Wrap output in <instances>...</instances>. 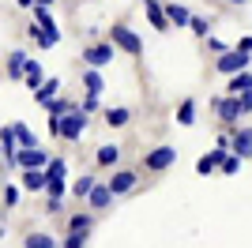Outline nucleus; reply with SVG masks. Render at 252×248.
<instances>
[{
	"label": "nucleus",
	"instance_id": "nucleus-1",
	"mask_svg": "<svg viewBox=\"0 0 252 248\" xmlns=\"http://www.w3.org/2000/svg\"><path fill=\"white\" fill-rule=\"evenodd\" d=\"M215 113H219V121L226 124V132L230 128H237V121H245L249 117V109H252V98L245 94V98H230V94H222V98H215Z\"/></svg>",
	"mask_w": 252,
	"mask_h": 248
},
{
	"label": "nucleus",
	"instance_id": "nucleus-2",
	"mask_svg": "<svg viewBox=\"0 0 252 248\" xmlns=\"http://www.w3.org/2000/svg\"><path fill=\"white\" fill-rule=\"evenodd\" d=\"M83 132H87V117L79 113V109L64 113L61 121H49V135H53V139H68V143H75V139H83Z\"/></svg>",
	"mask_w": 252,
	"mask_h": 248
},
{
	"label": "nucleus",
	"instance_id": "nucleus-3",
	"mask_svg": "<svg viewBox=\"0 0 252 248\" xmlns=\"http://www.w3.org/2000/svg\"><path fill=\"white\" fill-rule=\"evenodd\" d=\"M109 45H113V53L121 49V53H128V57H139V53H143V38H139L132 27H125V23L109 31Z\"/></svg>",
	"mask_w": 252,
	"mask_h": 248
},
{
	"label": "nucleus",
	"instance_id": "nucleus-4",
	"mask_svg": "<svg viewBox=\"0 0 252 248\" xmlns=\"http://www.w3.org/2000/svg\"><path fill=\"white\" fill-rule=\"evenodd\" d=\"M83 64L91 72H102L105 64H113V45H109V41H87L83 45Z\"/></svg>",
	"mask_w": 252,
	"mask_h": 248
},
{
	"label": "nucleus",
	"instance_id": "nucleus-5",
	"mask_svg": "<svg viewBox=\"0 0 252 248\" xmlns=\"http://www.w3.org/2000/svg\"><path fill=\"white\" fill-rule=\"evenodd\" d=\"M173 162H177V151H173L169 143H162V147H155V151H147V155H143L147 173H166Z\"/></svg>",
	"mask_w": 252,
	"mask_h": 248
},
{
	"label": "nucleus",
	"instance_id": "nucleus-6",
	"mask_svg": "<svg viewBox=\"0 0 252 248\" xmlns=\"http://www.w3.org/2000/svg\"><path fill=\"white\" fill-rule=\"evenodd\" d=\"M226 135H230V147H226V151H230L237 162H245V158L252 155V132H249V124H237V128H230Z\"/></svg>",
	"mask_w": 252,
	"mask_h": 248
},
{
	"label": "nucleus",
	"instance_id": "nucleus-7",
	"mask_svg": "<svg viewBox=\"0 0 252 248\" xmlns=\"http://www.w3.org/2000/svg\"><path fill=\"white\" fill-rule=\"evenodd\" d=\"M139 185V173L136 169H113V177H109V181H105V188H109V196H128V192H132V188Z\"/></svg>",
	"mask_w": 252,
	"mask_h": 248
},
{
	"label": "nucleus",
	"instance_id": "nucleus-8",
	"mask_svg": "<svg viewBox=\"0 0 252 248\" xmlns=\"http://www.w3.org/2000/svg\"><path fill=\"white\" fill-rule=\"evenodd\" d=\"M49 158L53 155H45L42 147H31V151H19V155H15V169H23V173H27V169H45Z\"/></svg>",
	"mask_w": 252,
	"mask_h": 248
},
{
	"label": "nucleus",
	"instance_id": "nucleus-9",
	"mask_svg": "<svg viewBox=\"0 0 252 248\" xmlns=\"http://www.w3.org/2000/svg\"><path fill=\"white\" fill-rule=\"evenodd\" d=\"M215 68H219L222 75H237V72H249V57H245V53H222L219 57V64H215Z\"/></svg>",
	"mask_w": 252,
	"mask_h": 248
},
{
	"label": "nucleus",
	"instance_id": "nucleus-10",
	"mask_svg": "<svg viewBox=\"0 0 252 248\" xmlns=\"http://www.w3.org/2000/svg\"><path fill=\"white\" fill-rule=\"evenodd\" d=\"M162 15H166V27H189L192 11L185 4H162Z\"/></svg>",
	"mask_w": 252,
	"mask_h": 248
},
{
	"label": "nucleus",
	"instance_id": "nucleus-11",
	"mask_svg": "<svg viewBox=\"0 0 252 248\" xmlns=\"http://www.w3.org/2000/svg\"><path fill=\"white\" fill-rule=\"evenodd\" d=\"M109 203H113V196H109V188H105V185H94L91 192H87V207H91L94 215H102Z\"/></svg>",
	"mask_w": 252,
	"mask_h": 248
},
{
	"label": "nucleus",
	"instance_id": "nucleus-12",
	"mask_svg": "<svg viewBox=\"0 0 252 248\" xmlns=\"http://www.w3.org/2000/svg\"><path fill=\"white\" fill-rule=\"evenodd\" d=\"M11 139H15V147H19V151H31V147H38V135H34L23 121L11 124Z\"/></svg>",
	"mask_w": 252,
	"mask_h": 248
},
{
	"label": "nucleus",
	"instance_id": "nucleus-13",
	"mask_svg": "<svg viewBox=\"0 0 252 248\" xmlns=\"http://www.w3.org/2000/svg\"><path fill=\"white\" fill-rule=\"evenodd\" d=\"M102 121L109 124V128H125V124L132 121V109H128V105H109V109H102Z\"/></svg>",
	"mask_w": 252,
	"mask_h": 248
},
{
	"label": "nucleus",
	"instance_id": "nucleus-14",
	"mask_svg": "<svg viewBox=\"0 0 252 248\" xmlns=\"http://www.w3.org/2000/svg\"><path fill=\"white\" fill-rule=\"evenodd\" d=\"M226 155H230V151H222V147L207 151V155H203L200 162H196V173H203V177H207V173H215V169L222 165V158H226Z\"/></svg>",
	"mask_w": 252,
	"mask_h": 248
},
{
	"label": "nucleus",
	"instance_id": "nucleus-15",
	"mask_svg": "<svg viewBox=\"0 0 252 248\" xmlns=\"http://www.w3.org/2000/svg\"><path fill=\"white\" fill-rule=\"evenodd\" d=\"M23 83H27L31 91H38V87H42V83H45L42 61H31V57H27V68H23Z\"/></svg>",
	"mask_w": 252,
	"mask_h": 248
},
{
	"label": "nucleus",
	"instance_id": "nucleus-16",
	"mask_svg": "<svg viewBox=\"0 0 252 248\" xmlns=\"http://www.w3.org/2000/svg\"><path fill=\"white\" fill-rule=\"evenodd\" d=\"M31 11H34V27H42V34L61 38V27H57V19H53V11H45V8H31Z\"/></svg>",
	"mask_w": 252,
	"mask_h": 248
},
{
	"label": "nucleus",
	"instance_id": "nucleus-17",
	"mask_svg": "<svg viewBox=\"0 0 252 248\" xmlns=\"http://www.w3.org/2000/svg\"><path fill=\"white\" fill-rule=\"evenodd\" d=\"M121 155H125V151H121L117 143H102V147H98V155H94V162L105 165V169H113V165L121 162Z\"/></svg>",
	"mask_w": 252,
	"mask_h": 248
},
{
	"label": "nucleus",
	"instance_id": "nucleus-18",
	"mask_svg": "<svg viewBox=\"0 0 252 248\" xmlns=\"http://www.w3.org/2000/svg\"><path fill=\"white\" fill-rule=\"evenodd\" d=\"M230 98H245V94H252V75L249 72H237V75H230Z\"/></svg>",
	"mask_w": 252,
	"mask_h": 248
},
{
	"label": "nucleus",
	"instance_id": "nucleus-19",
	"mask_svg": "<svg viewBox=\"0 0 252 248\" xmlns=\"http://www.w3.org/2000/svg\"><path fill=\"white\" fill-rule=\"evenodd\" d=\"M57 94H61V79H57V75H49V79H45L42 87L34 91V102H38V105H45V102H53Z\"/></svg>",
	"mask_w": 252,
	"mask_h": 248
},
{
	"label": "nucleus",
	"instance_id": "nucleus-20",
	"mask_svg": "<svg viewBox=\"0 0 252 248\" xmlns=\"http://www.w3.org/2000/svg\"><path fill=\"white\" fill-rule=\"evenodd\" d=\"M23 68H27V53H23V49H11L4 75H8V79H23Z\"/></svg>",
	"mask_w": 252,
	"mask_h": 248
},
{
	"label": "nucleus",
	"instance_id": "nucleus-21",
	"mask_svg": "<svg viewBox=\"0 0 252 248\" xmlns=\"http://www.w3.org/2000/svg\"><path fill=\"white\" fill-rule=\"evenodd\" d=\"M143 8H147V19L155 31H169L166 27V15H162V0H143Z\"/></svg>",
	"mask_w": 252,
	"mask_h": 248
},
{
	"label": "nucleus",
	"instance_id": "nucleus-22",
	"mask_svg": "<svg viewBox=\"0 0 252 248\" xmlns=\"http://www.w3.org/2000/svg\"><path fill=\"white\" fill-rule=\"evenodd\" d=\"M91 229H94V215H72L68 218V233H87L91 237Z\"/></svg>",
	"mask_w": 252,
	"mask_h": 248
},
{
	"label": "nucleus",
	"instance_id": "nucleus-23",
	"mask_svg": "<svg viewBox=\"0 0 252 248\" xmlns=\"http://www.w3.org/2000/svg\"><path fill=\"white\" fill-rule=\"evenodd\" d=\"M196 109H200V105H196V98H185V102H181V109H177V124H181V128L196 124Z\"/></svg>",
	"mask_w": 252,
	"mask_h": 248
},
{
	"label": "nucleus",
	"instance_id": "nucleus-24",
	"mask_svg": "<svg viewBox=\"0 0 252 248\" xmlns=\"http://www.w3.org/2000/svg\"><path fill=\"white\" fill-rule=\"evenodd\" d=\"M19 188H27V192H45V173L42 169H27Z\"/></svg>",
	"mask_w": 252,
	"mask_h": 248
},
{
	"label": "nucleus",
	"instance_id": "nucleus-25",
	"mask_svg": "<svg viewBox=\"0 0 252 248\" xmlns=\"http://www.w3.org/2000/svg\"><path fill=\"white\" fill-rule=\"evenodd\" d=\"M83 87H87V94H91V98H98V94L105 91L102 72H91V68H87V72H83Z\"/></svg>",
	"mask_w": 252,
	"mask_h": 248
},
{
	"label": "nucleus",
	"instance_id": "nucleus-26",
	"mask_svg": "<svg viewBox=\"0 0 252 248\" xmlns=\"http://www.w3.org/2000/svg\"><path fill=\"white\" fill-rule=\"evenodd\" d=\"M75 105L68 102V98H53V102H45V113H49V121H61L64 113H72Z\"/></svg>",
	"mask_w": 252,
	"mask_h": 248
},
{
	"label": "nucleus",
	"instance_id": "nucleus-27",
	"mask_svg": "<svg viewBox=\"0 0 252 248\" xmlns=\"http://www.w3.org/2000/svg\"><path fill=\"white\" fill-rule=\"evenodd\" d=\"M98 181L91 173H83V177H75L72 185H68V192H72V196H79V199H87V192H91V188H94Z\"/></svg>",
	"mask_w": 252,
	"mask_h": 248
},
{
	"label": "nucleus",
	"instance_id": "nucleus-28",
	"mask_svg": "<svg viewBox=\"0 0 252 248\" xmlns=\"http://www.w3.org/2000/svg\"><path fill=\"white\" fill-rule=\"evenodd\" d=\"M23 248H57V241H53L49 233H27Z\"/></svg>",
	"mask_w": 252,
	"mask_h": 248
},
{
	"label": "nucleus",
	"instance_id": "nucleus-29",
	"mask_svg": "<svg viewBox=\"0 0 252 248\" xmlns=\"http://www.w3.org/2000/svg\"><path fill=\"white\" fill-rule=\"evenodd\" d=\"M45 196H49V199H64V196H68V181H64V177L45 181Z\"/></svg>",
	"mask_w": 252,
	"mask_h": 248
},
{
	"label": "nucleus",
	"instance_id": "nucleus-30",
	"mask_svg": "<svg viewBox=\"0 0 252 248\" xmlns=\"http://www.w3.org/2000/svg\"><path fill=\"white\" fill-rule=\"evenodd\" d=\"M57 248H87V233H64V241Z\"/></svg>",
	"mask_w": 252,
	"mask_h": 248
},
{
	"label": "nucleus",
	"instance_id": "nucleus-31",
	"mask_svg": "<svg viewBox=\"0 0 252 248\" xmlns=\"http://www.w3.org/2000/svg\"><path fill=\"white\" fill-rule=\"evenodd\" d=\"M83 117H91V113H98L102 109V98H91V94H83V105H75Z\"/></svg>",
	"mask_w": 252,
	"mask_h": 248
},
{
	"label": "nucleus",
	"instance_id": "nucleus-32",
	"mask_svg": "<svg viewBox=\"0 0 252 248\" xmlns=\"http://www.w3.org/2000/svg\"><path fill=\"white\" fill-rule=\"evenodd\" d=\"M241 165H245V162H237L233 155H226V158H222V165H219V169H222L226 177H233V173H241Z\"/></svg>",
	"mask_w": 252,
	"mask_h": 248
},
{
	"label": "nucleus",
	"instance_id": "nucleus-33",
	"mask_svg": "<svg viewBox=\"0 0 252 248\" xmlns=\"http://www.w3.org/2000/svg\"><path fill=\"white\" fill-rule=\"evenodd\" d=\"M189 27H192L196 34H200V38H207V31H211V19H203V15H192V19H189Z\"/></svg>",
	"mask_w": 252,
	"mask_h": 248
},
{
	"label": "nucleus",
	"instance_id": "nucleus-34",
	"mask_svg": "<svg viewBox=\"0 0 252 248\" xmlns=\"http://www.w3.org/2000/svg\"><path fill=\"white\" fill-rule=\"evenodd\" d=\"M19 199H23V188L19 185H8V188H4V207H15Z\"/></svg>",
	"mask_w": 252,
	"mask_h": 248
},
{
	"label": "nucleus",
	"instance_id": "nucleus-35",
	"mask_svg": "<svg viewBox=\"0 0 252 248\" xmlns=\"http://www.w3.org/2000/svg\"><path fill=\"white\" fill-rule=\"evenodd\" d=\"M233 53H245V57H249V53H252V38H249V34H241V38H237V45H233Z\"/></svg>",
	"mask_w": 252,
	"mask_h": 248
},
{
	"label": "nucleus",
	"instance_id": "nucleus-36",
	"mask_svg": "<svg viewBox=\"0 0 252 248\" xmlns=\"http://www.w3.org/2000/svg\"><path fill=\"white\" fill-rule=\"evenodd\" d=\"M207 45H211V53H219V57H222V53H230V45L219 41V38H207Z\"/></svg>",
	"mask_w": 252,
	"mask_h": 248
},
{
	"label": "nucleus",
	"instance_id": "nucleus-37",
	"mask_svg": "<svg viewBox=\"0 0 252 248\" xmlns=\"http://www.w3.org/2000/svg\"><path fill=\"white\" fill-rule=\"evenodd\" d=\"M45 211H49V215H61V211H64V199H45Z\"/></svg>",
	"mask_w": 252,
	"mask_h": 248
},
{
	"label": "nucleus",
	"instance_id": "nucleus-38",
	"mask_svg": "<svg viewBox=\"0 0 252 248\" xmlns=\"http://www.w3.org/2000/svg\"><path fill=\"white\" fill-rule=\"evenodd\" d=\"M53 4H57V0H34V8H45V11H49Z\"/></svg>",
	"mask_w": 252,
	"mask_h": 248
},
{
	"label": "nucleus",
	"instance_id": "nucleus-39",
	"mask_svg": "<svg viewBox=\"0 0 252 248\" xmlns=\"http://www.w3.org/2000/svg\"><path fill=\"white\" fill-rule=\"evenodd\" d=\"M15 4H19V8H34V0H15Z\"/></svg>",
	"mask_w": 252,
	"mask_h": 248
},
{
	"label": "nucleus",
	"instance_id": "nucleus-40",
	"mask_svg": "<svg viewBox=\"0 0 252 248\" xmlns=\"http://www.w3.org/2000/svg\"><path fill=\"white\" fill-rule=\"evenodd\" d=\"M222 4H237V8H241V4H249V0H222Z\"/></svg>",
	"mask_w": 252,
	"mask_h": 248
}]
</instances>
